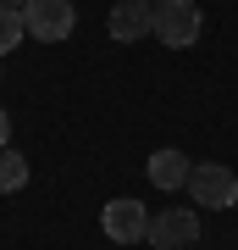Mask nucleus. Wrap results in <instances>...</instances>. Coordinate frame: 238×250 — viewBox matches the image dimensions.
Segmentation results:
<instances>
[{
    "label": "nucleus",
    "instance_id": "f257e3e1",
    "mask_svg": "<svg viewBox=\"0 0 238 250\" xmlns=\"http://www.w3.org/2000/svg\"><path fill=\"white\" fill-rule=\"evenodd\" d=\"M188 195L205 211H227V206H238V172L221 167V161H205V167L188 172Z\"/></svg>",
    "mask_w": 238,
    "mask_h": 250
},
{
    "label": "nucleus",
    "instance_id": "f03ea898",
    "mask_svg": "<svg viewBox=\"0 0 238 250\" xmlns=\"http://www.w3.org/2000/svg\"><path fill=\"white\" fill-rule=\"evenodd\" d=\"M22 22H28V39L61 45V39H72V28H78V11H72V0H28Z\"/></svg>",
    "mask_w": 238,
    "mask_h": 250
},
{
    "label": "nucleus",
    "instance_id": "7ed1b4c3",
    "mask_svg": "<svg viewBox=\"0 0 238 250\" xmlns=\"http://www.w3.org/2000/svg\"><path fill=\"white\" fill-rule=\"evenodd\" d=\"M200 28H205V17H200L194 0H161V6H155V39H161V45L188 50L200 39Z\"/></svg>",
    "mask_w": 238,
    "mask_h": 250
},
{
    "label": "nucleus",
    "instance_id": "20e7f679",
    "mask_svg": "<svg viewBox=\"0 0 238 250\" xmlns=\"http://www.w3.org/2000/svg\"><path fill=\"white\" fill-rule=\"evenodd\" d=\"M155 250H183L200 239V217L188 206H166V211H150V233H144Z\"/></svg>",
    "mask_w": 238,
    "mask_h": 250
},
{
    "label": "nucleus",
    "instance_id": "39448f33",
    "mask_svg": "<svg viewBox=\"0 0 238 250\" xmlns=\"http://www.w3.org/2000/svg\"><path fill=\"white\" fill-rule=\"evenodd\" d=\"M100 228H106V239L116 245H139L144 233H150V211H144L139 200H106V211H100Z\"/></svg>",
    "mask_w": 238,
    "mask_h": 250
},
{
    "label": "nucleus",
    "instance_id": "423d86ee",
    "mask_svg": "<svg viewBox=\"0 0 238 250\" xmlns=\"http://www.w3.org/2000/svg\"><path fill=\"white\" fill-rule=\"evenodd\" d=\"M111 39H122V45H133V39H144V34H155V6H144V0H116L111 6Z\"/></svg>",
    "mask_w": 238,
    "mask_h": 250
},
{
    "label": "nucleus",
    "instance_id": "0eeeda50",
    "mask_svg": "<svg viewBox=\"0 0 238 250\" xmlns=\"http://www.w3.org/2000/svg\"><path fill=\"white\" fill-rule=\"evenodd\" d=\"M144 172H150V184H155V189L177 195V189H188V172H194V161H188L183 150H155Z\"/></svg>",
    "mask_w": 238,
    "mask_h": 250
},
{
    "label": "nucleus",
    "instance_id": "6e6552de",
    "mask_svg": "<svg viewBox=\"0 0 238 250\" xmlns=\"http://www.w3.org/2000/svg\"><path fill=\"white\" fill-rule=\"evenodd\" d=\"M22 184H28V156L6 145V150H0V195H17Z\"/></svg>",
    "mask_w": 238,
    "mask_h": 250
},
{
    "label": "nucleus",
    "instance_id": "1a4fd4ad",
    "mask_svg": "<svg viewBox=\"0 0 238 250\" xmlns=\"http://www.w3.org/2000/svg\"><path fill=\"white\" fill-rule=\"evenodd\" d=\"M22 39H28V22H22V11H17V6H0V56H6V50H17Z\"/></svg>",
    "mask_w": 238,
    "mask_h": 250
},
{
    "label": "nucleus",
    "instance_id": "9d476101",
    "mask_svg": "<svg viewBox=\"0 0 238 250\" xmlns=\"http://www.w3.org/2000/svg\"><path fill=\"white\" fill-rule=\"evenodd\" d=\"M6 134H11V117H6V106H0V150H6Z\"/></svg>",
    "mask_w": 238,
    "mask_h": 250
},
{
    "label": "nucleus",
    "instance_id": "9b49d317",
    "mask_svg": "<svg viewBox=\"0 0 238 250\" xmlns=\"http://www.w3.org/2000/svg\"><path fill=\"white\" fill-rule=\"evenodd\" d=\"M0 6H17V11H22V6H28V0H0Z\"/></svg>",
    "mask_w": 238,
    "mask_h": 250
},
{
    "label": "nucleus",
    "instance_id": "f8f14e48",
    "mask_svg": "<svg viewBox=\"0 0 238 250\" xmlns=\"http://www.w3.org/2000/svg\"><path fill=\"white\" fill-rule=\"evenodd\" d=\"M144 6H161V0H144Z\"/></svg>",
    "mask_w": 238,
    "mask_h": 250
}]
</instances>
